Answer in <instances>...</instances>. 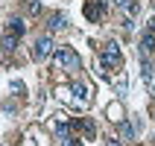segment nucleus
<instances>
[{
  "label": "nucleus",
  "instance_id": "obj_12",
  "mask_svg": "<svg viewBox=\"0 0 155 146\" xmlns=\"http://www.w3.org/2000/svg\"><path fill=\"white\" fill-rule=\"evenodd\" d=\"M73 94H76V99H88V88L82 82H73Z\"/></svg>",
  "mask_w": 155,
  "mask_h": 146
},
{
  "label": "nucleus",
  "instance_id": "obj_6",
  "mask_svg": "<svg viewBox=\"0 0 155 146\" xmlns=\"http://www.w3.org/2000/svg\"><path fill=\"white\" fill-rule=\"evenodd\" d=\"M103 12H105L103 3H88V6H85V18H88V21H100Z\"/></svg>",
  "mask_w": 155,
  "mask_h": 146
},
{
  "label": "nucleus",
  "instance_id": "obj_4",
  "mask_svg": "<svg viewBox=\"0 0 155 146\" xmlns=\"http://www.w3.org/2000/svg\"><path fill=\"white\" fill-rule=\"evenodd\" d=\"M18 41H21V38H18V35H12L9 29L0 35V47H3L6 53H12V50H15V47H18Z\"/></svg>",
  "mask_w": 155,
  "mask_h": 146
},
{
  "label": "nucleus",
  "instance_id": "obj_8",
  "mask_svg": "<svg viewBox=\"0 0 155 146\" xmlns=\"http://www.w3.org/2000/svg\"><path fill=\"white\" fill-rule=\"evenodd\" d=\"M6 29H9V32H12V35H18V38H24V32H26V24H24V21H21V18H12Z\"/></svg>",
  "mask_w": 155,
  "mask_h": 146
},
{
  "label": "nucleus",
  "instance_id": "obj_15",
  "mask_svg": "<svg viewBox=\"0 0 155 146\" xmlns=\"http://www.w3.org/2000/svg\"><path fill=\"white\" fill-rule=\"evenodd\" d=\"M61 140H64V146H79V140H76V138H61Z\"/></svg>",
  "mask_w": 155,
  "mask_h": 146
},
{
  "label": "nucleus",
  "instance_id": "obj_5",
  "mask_svg": "<svg viewBox=\"0 0 155 146\" xmlns=\"http://www.w3.org/2000/svg\"><path fill=\"white\" fill-rule=\"evenodd\" d=\"M140 76H143V82H147L149 88L155 85V70H152V64H149L147 59H140Z\"/></svg>",
  "mask_w": 155,
  "mask_h": 146
},
{
  "label": "nucleus",
  "instance_id": "obj_17",
  "mask_svg": "<svg viewBox=\"0 0 155 146\" xmlns=\"http://www.w3.org/2000/svg\"><path fill=\"white\" fill-rule=\"evenodd\" d=\"M149 32H155V18H152V21H149Z\"/></svg>",
  "mask_w": 155,
  "mask_h": 146
},
{
  "label": "nucleus",
  "instance_id": "obj_16",
  "mask_svg": "<svg viewBox=\"0 0 155 146\" xmlns=\"http://www.w3.org/2000/svg\"><path fill=\"white\" fill-rule=\"evenodd\" d=\"M126 3H129V0H114V6H126Z\"/></svg>",
  "mask_w": 155,
  "mask_h": 146
},
{
  "label": "nucleus",
  "instance_id": "obj_3",
  "mask_svg": "<svg viewBox=\"0 0 155 146\" xmlns=\"http://www.w3.org/2000/svg\"><path fill=\"white\" fill-rule=\"evenodd\" d=\"M56 59H59L61 67H79V56L70 50V47H61V50L56 53Z\"/></svg>",
  "mask_w": 155,
  "mask_h": 146
},
{
  "label": "nucleus",
  "instance_id": "obj_9",
  "mask_svg": "<svg viewBox=\"0 0 155 146\" xmlns=\"http://www.w3.org/2000/svg\"><path fill=\"white\" fill-rule=\"evenodd\" d=\"M64 26H68V18L61 15V12H53L50 15V29L56 32V29H64Z\"/></svg>",
  "mask_w": 155,
  "mask_h": 146
},
{
  "label": "nucleus",
  "instance_id": "obj_2",
  "mask_svg": "<svg viewBox=\"0 0 155 146\" xmlns=\"http://www.w3.org/2000/svg\"><path fill=\"white\" fill-rule=\"evenodd\" d=\"M53 50H56L53 38H50V35H41V38L35 41V47H32V59L35 61H44V59H50V56H53Z\"/></svg>",
  "mask_w": 155,
  "mask_h": 146
},
{
  "label": "nucleus",
  "instance_id": "obj_1",
  "mask_svg": "<svg viewBox=\"0 0 155 146\" xmlns=\"http://www.w3.org/2000/svg\"><path fill=\"white\" fill-rule=\"evenodd\" d=\"M100 61H103V67L105 70H114V67H117V64H120V61H123V56H120V47H117V44H105V47H103V53H100Z\"/></svg>",
  "mask_w": 155,
  "mask_h": 146
},
{
  "label": "nucleus",
  "instance_id": "obj_7",
  "mask_svg": "<svg viewBox=\"0 0 155 146\" xmlns=\"http://www.w3.org/2000/svg\"><path fill=\"white\" fill-rule=\"evenodd\" d=\"M73 126H76L85 138H94V135H97V126H94L91 120H73Z\"/></svg>",
  "mask_w": 155,
  "mask_h": 146
},
{
  "label": "nucleus",
  "instance_id": "obj_13",
  "mask_svg": "<svg viewBox=\"0 0 155 146\" xmlns=\"http://www.w3.org/2000/svg\"><path fill=\"white\" fill-rule=\"evenodd\" d=\"M120 135L123 138H135V126H129L126 120H120Z\"/></svg>",
  "mask_w": 155,
  "mask_h": 146
},
{
  "label": "nucleus",
  "instance_id": "obj_10",
  "mask_svg": "<svg viewBox=\"0 0 155 146\" xmlns=\"http://www.w3.org/2000/svg\"><path fill=\"white\" fill-rule=\"evenodd\" d=\"M140 47H143L147 53H152L155 50V32H149V29H147V32L140 35Z\"/></svg>",
  "mask_w": 155,
  "mask_h": 146
},
{
  "label": "nucleus",
  "instance_id": "obj_11",
  "mask_svg": "<svg viewBox=\"0 0 155 146\" xmlns=\"http://www.w3.org/2000/svg\"><path fill=\"white\" fill-rule=\"evenodd\" d=\"M123 9H126V15H129V18H135V15L140 12V3H138V0H129V3H126Z\"/></svg>",
  "mask_w": 155,
  "mask_h": 146
},
{
  "label": "nucleus",
  "instance_id": "obj_14",
  "mask_svg": "<svg viewBox=\"0 0 155 146\" xmlns=\"http://www.w3.org/2000/svg\"><path fill=\"white\" fill-rule=\"evenodd\" d=\"M26 15H38V12H41V3H35V0H29V3H26Z\"/></svg>",
  "mask_w": 155,
  "mask_h": 146
}]
</instances>
